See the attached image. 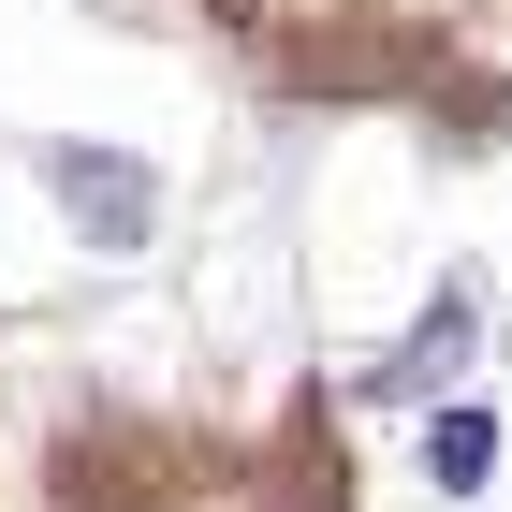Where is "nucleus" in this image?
I'll use <instances>...</instances> for the list:
<instances>
[{
    "label": "nucleus",
    "mask_w": 512,
    "mask_h": 512,
    "mask_svg": "<svg viewBox=\"0 0 512 512\" xmlns=\"http://www.w3.org/2000/svg\"><path fill=\"white\" fill-rule=\"evenodd\" d=\"M44 176H59V205H74V235L147 249V220H161V205H147V161H132V147H59Z\"/></svg>",
    "instance_id": "obj_1"
},
{
    "label": "nucleus",
    "mask_w": 512,
    "mask_h": 512,
    "mask_svg": "<svg viewBox=\"0 0 512 512\" xmlns=\"http://www.w3.org/2000/svg\"><path fill=\"white\" fill-rule=\"evenodd\" d=\"M483 469H498V439H483V410H439V425H425V483H439V498H469Z\"/></svg>",
    "instance_id": "obj_2"
}]
</instances>
